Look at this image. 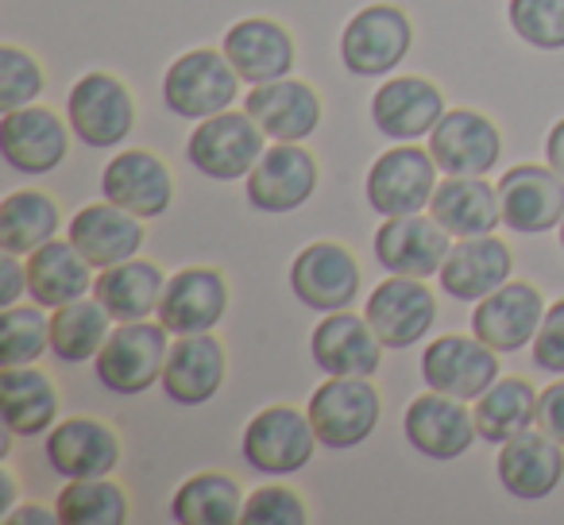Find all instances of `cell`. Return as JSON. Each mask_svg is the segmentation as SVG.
Returning <instances> with one entry per match:
<instances>
[{
  "mask_svg": "<svg viewBox=\"0 0 564 525\" xmlns=\"http://www.w3.org/2000/svg\"><path fill=\"white\" fill-rule=\"evenodd\" d=\"M171 344L174 340L163 321H148V317L143 321H120L94 360L97 383L109 394H120V398H135V394L151 391L155 383H163Z\"/></svg>",
  "mask_w": 564,
  "mask_h": 525,
  "instance_id": "1",
  "label": "cell"
},
{
  "mask_svg": "<svg viewBox=\"0 0 564 525\" xmlns=\"http://www.w3.org/2000/svg\"><path fill=\"white\" fill-rule=\"evenodd\" d=\"M240 74L217 47H194L171 63L163 78V105L178 120H209L232 109L240 97Z\"/></svg>",
  "mask_w": 564,
  "mask_h": 525,
  "instance_id": "2",
  "label": "cell"
},
{
  "mask_svg": "<svg viewBox=\"0 0 564 525\" xmlns=\"http://www.w3.org/2000/svg\"><path fill=\"white\" fill-rule=\"evenodd\" d=\"M267 151V135L248 112L225 109L209 120H197L186 140V163L213 182H240L256 171Z\"/></svg>",
  "mask_w": 564,
  "mask_h": 525,
  "instance_id": "3",
  "label": "cell"
},
{
  "mask_svg": "<svg viewBox=\"0 0 564 525\" xmlns=\"http://www.w3.org/2000/svg\"><path fill=\"white\" fill-rule=\"evenodd\" d=\"M314 433L322 440V448L345 452L356 448L379 429L383 417V398H379L376 383L360 375H329V383H322L310 394L306 406Z\"/></svg>",
  "mask_w": 564,
  "mask_h": 525,
  "instance_id": "4",
  "label": "cell"
},
{
  "mask_svg": "<svg viewBox=\"0 0 564 525\" xmlns=\"http://www.w3.org/2000/svg\"><path fill=\"white\" fill-rule=\"evenodd\" d=\"M414 47V24L399 4H364L340 32V66L352 78H383Z\"/></svg>",
  "mask_w": 564,
  "mask_h": 525,
  "instance_id": "5",
  "label": "cell"
},
{
  "mask_svg": "<svg viewBox=\"0 0 564 525\" xmlns=\"http://www.w3.org/2000/svg\"><path fill=\"white\" fill-rule=\"evenodd\" d=\"M66 124H70L74 140H82L86 147H120L135 128L132 89L109 70L82 74L66 97Z\"/></svg>",
  "mask_w": 564,
  "mask_h": 525,
  "instance_id": "6",
  "label": "cell"
},
{
  "mask_svg": "<svg viewBox=\"0 0 564 525\" xmlns=\"http://www.w3.org/2000/svg\"><path fill=\"white\" fill-rule=\"evenodd\" d=\"M322 448L306 409L294 406H267L243 425L240 456L259 475H294L310 468L314 452Z\"/></svg>",
  "mask_w": 564,
  "mask_h": 525,
  "instance_id": "7",
  "label": "cell"
},
{
  "mask_svg": "<svg viewBox=\"0 0 564 525\" xmlns=\"http://www.w3.org/2000/svg\"><path fill=\"white\" fill-rule=\"evenodd\" d=\"M437 163H433L430 147L417 143H394L391 151L371 163L368 182H364V197L379 217H406V212L430 209L433 189H437Z\"/></svg>",
  "mask_w": 564,
  "mask_h": 525,
  "instance_id": "8",
  "label": "cell"
},
{
  "mask_svg": "<svg viewBox=\"0 0 564 525\" xmlns=\"http://www.w3.org/2000/svg\"><path fill=\"white\" fill-rule=\"evenodd\" d=\"M364 317L376 329V337L383 340L387 352H406V348L422 344L433 332L437 321V298L425 286V278H406V275H387L383 283L371 291Z\"/></svg>",
  "mask_w": 564,
  "mask_h": 525,
  "instance_id": "9",
  "label": "cell"
},
{
  "mask_svg": "<svg viewBox=\"0 0 564 525\" xmlns=\"http://www.w3.org/2000/svg\"><path fill=\"white\" fill-rule=\"evenodd\" d=\"M360 263L345 243L314 240L294 255L291 263V291L314 314H337V309H352L356 294H360Z\"/></svg>",
  "mask_w": 564,
  "mask_h": 525,
  "instance_id": "10",
  "label": "cell"
},
{
  "mask_svg": "<svg viewBox=\"0 0 564 525\" xmlns=\"http://www.w3.org/2000/svg\"><path fill=\"white\" fill-rule=\"evenodd\" d=\"M402 437L425 460H460L471 445H476V414L468 409V402L448 398L441 391H425L402 414Z\"/></svg>",
  "mask_w": 564,
  "mask_h": 525,
  "instance_id": "11",
  "label": "cell"
},
{
  "mask_svg": "<svg viewBox=\"0 0 564 525\" xmlns=\"http://www.w3.org/2000/svg\"><path fill=\"white\" fill-rule=\"evenodd\" d=\"M376 263L387 275H406V278H433L445 267L448 251H453V236L437 225L433 217L422 212H406V217H383L376 228Z\"/></svg>",
  "mask_w": 564,
  "mask_h": 525,
  "instance_id": "12",
  "label": "cell"
},
{
  "mask_svg": "<svg viewBox=\"0 0 564 525\" xmlns=\"http://www.w3.org/2000/svg\"><path fill=\"white\" fill-rule=\"evenodd\" d=\"M499 375V352L487 348L476 332L471 337L445 332L422 352V383L448 398L476 402Z\"/></svg>",
  "mask_w": 564,
  "mask_h": 525,
  "instance_id": "13",
  "label": "cell"
},
{
  "mask_svg": "<svg viewBox=\"0 0 564 525\" xmlns=\"http://www.w3.org/2000/svg\"><path fill=\"white\" fill-rule=\"evenodd\" d=\"M430 155L441 174L487 178L502 158V132L476 109H448L430 132Z\"/></svg>",
  "mask_w": 564,
  "mask_h": 525,
  "instance_id": "14",
  "label": "cell"
},
{
  "mask_svg": "<svg viewBox=\"0 0 564 525\" xmlns=\"http://www.w3.org/2000/svg\"><path fill=\"white\" fill-rule=\"evenodd\" d=\"M70 124L55 109L24 105L0 117V155L20 174H51L70 155Z\"/></svg>",
  "mask_w": 564,
  "mask_h": 525,
  "instance_id": "15",
  "label": "cell"
},
{
  "mask_svg": "<svg viewBox=\"0 0 564 525\" xmlns=\"http://www.w3.org/2000/svg\"><path fill=\"white\" fill-rule=\"evenodd\" d=\"M322 166L302 143H271L248 174V205L259 212H294L317 194Z\"/></svg>",
  "mask_w": 564,
  "mask_h": 525,
  "instance_id": "16",
  "label": "cell"
},
{
  "mask_svg": "<svg viewBox=\"0 0 564 525\" xmlns=\"http://www.w3.org/2000/svg\"><path fill=\"white\" fill-rule=\"evenodd\" d=\"M545 298L533 283L522 278H510L495 294L476 302V314H471V332L484 340L495 352H525L533 344L541 329V317H545Z\"/></svg>",
  "mask_w": 564,
  "mask_h": 525,
  "instance_id": "17",
  "label": "cell"
},
{
  "mask_svg": "<svg viewBox=\"0 0 564 525\" xmlns=\"http://www.w3.org/2000/svg\"><path fill=\"white\" fill-rule=\"evenodd\" d=\"M502 228L518 236H541L564 220V178L553 166H510L499 178Z\"/></svg>",
  "mask_w": 564,
  "mask_h": 525,
  "instance_id": "18",
  "label": "cell"
},
{
  "mask_svg": "<svg viewBox=\"0 0 564 525\" xmlns=\"http://www.w3.org/2000/svg\"><path fill=\"white\" fill-rule=\"evenodd\" d=\"M101 197L140 220H155L174 201V174L163 158L143 147L117 151L101 171Z\"/></svg>",
  "mask_w": 564,
  "mask_h": 525,
  "instance_id": "19",
  "label": "cell"
},
{
  "mask_svg": "<svg viewBox=\"0 0 564 525\" xmlns=\"http://www.w3.org/2000/svg\"><path fill=\"white\" fill-rule=\"evenodd\" d=\"M228 314V278L217 267H182L166 278L159 321L171 337H202L213 332Z\"/></svg>",
  "mask_w": 564,
  "mask_h": 525,
  "instance_id": "20",
  "label": "cell"
},
{
  "mask_svg": "<svg viewBox=\"0 0 564 525\" xmlns=\"http://www.w3.org/2000/svg\"><path fill=\"white\" fill-rule=\"evenodd\" d=\"M220 51H225V58L232 63V70L240 74V81L248 89L291 78L294 58H299L294 35L279 20H267V17L236 20L225 32V40H220Z\"/></svg>",
  "mask_w": 564,
  "mask_h": 525,
  "instance_id": "21",
  "label": "cell"
},
{
  "mask_svg": "<svg viewBox=\"0 0 564 525\" xmlns=\"http://www.w3.org/2000/svg\"><path fill=\"white\" fill-rule=\"evenodd\" d=\"M445 112V94L430 78H417V74L387 78L371 94V124L391 143L422 140V135H430L437 128V120Z\"/></svg>",
  "mask_w": 564,
  "mask_h": 525,
  "instance_id": "22",
  "label": "cell"
},
{
  "mask_svg": "<svg viewBox=\"0 0 564 525\" xmlns=\"http://www.w3.org/2000/svg\"><path fill=\"white\" fill-rule=\"evenodd\" d=\"M499 486L518 502H541L564 479V445L541 429H522L518 437L502 440L495 456Z\"/></svg>",
  "mask_w": 564,
  "mask_h": 525,
  "instance_id": "23",
  "label": "cell"
},
{
  "mask_svg": "<svg viewBox=\"0 0 564 525\" xmlns=\"http://www.w3.org/2000/svg\"><path fill=\"white\" fill-rule=\"evenodd\" d=\"M383 340L368 325V317L352 314V309H337L317 321L310 332V360L325 375H360L376 379L379 363H383Z\"/></svg>",
  "mask_w": 564,
  "mask_h": 525,
  "instance_id": "24",
  "label": "cell"
},
{
  "mask_svg": "<svg viewBox=\"0 0 564 525\" xmlns=\"http://www.w3.org/2000/svg\"><path fill=\"white\" fill-rule=\"evenodd\" d=\"M243 112L263 128L271 143H302L322 128V97L310 81L279 78L267 86H251Z\"/></svg>",
  "mask_w": 564,
  "mask_h": 525,
  "instance_id": "25",
  "label": "cell"
},
{
  "mask_svg": "<svg viewBox=\"0 0 564 525\" xmlns=\"http://www.w3.org/2000/svg\"><path fill=\"white\" fill-rule=\"evenodd\" d=\"M43 456L63 479L112 475L120 468V437L97 417H63L43 440Z\"/></svg>",
  "mask_w": 564,
  "mask_h": 525,
  "instance_id": "26",
  "label": "cell"
},
{
  "mask_svg": "<svg viewBox=\"0 0 564 525\" xmlns=\"http://www.w3.org/2000/svg\"><path fill=\"white\" fill-rule=\"evenodd\" d=\"M510 275H514V251L491 232L456 240L437 283L453 302H479L499 291L502 283H510Z\"/></svg>",
  "mask_w": 564,
  "mask_h": 525,
  "instance_id": "27",
  "label": "cell"
},
{
  "mask_svg": "<svg viewBox=\"0 0 564 525\" xmlns=\"http://www.w3.org/2000/svg\"><path fill=\"white\" fill-rule=\"evenodd\" d=\"M228 375V356L213 332L202 337H174L171 356H166L163 368V394L174 406H205V402L217 398V391L225 386Z\"/></svg>",
  "mask_w": 564,
  "mask_h": 525,
  "instance_id": "28",
  "label": "cell"
},
{
  "mask_svg": "<svg viewBox=\"0 0 564 525\" xmlns=\"http://www.w3.org/2000/svg\"><path fill=\"white\" fill-rule=\"evenodd\" d=\"M70 243L89 259V267L105 271L117 267L124 259H135L148 240V228H143L140 217H132L128 209L112 201H97L86 205L70 217V228H66Z\"/></svg>",
  "mask_w": 564,
  "mask_h": 525,
  "instance_id": "29",
  "label": "cell"
},
{
  "mask_svg": "<svg viewBox=\"0 0 564 525\" xmlns=\"http://www.w3.org/2000/svg\"><path fill=\"white\" fill-rule=\"evenodd\" d=\"M94 283V267L70 243V236L66 240L55 236L51 243H43V248H35L28 255V298L43 309H58L78 298H89Z\"/></svg>",
  "mask_w": 564,
  "mask_h": 525,
  "instance_id": "30",
  "label": "cell"
},
{
  "mask_svg": "<svg viewBox=\"0 0 564 525\" xmlns=\"http://www.w3.org/2000/svg\"><path fill=\"white\" fill-rule=\"evenodd\" d=\"M430 217L445 228L453 240H468V236H491L502 225V205H499V186H491L487 178H456L445 174L433 189Z\"/></svg>",
  "mask_w": 564,
  "mask_h": 525,
  "instance_id": "31",
  "label": "cell"
},
{
  "mask_svg": "<svg viewBox=\"0 0 564 525\" xmlns=\"http://www.w3.org/2000/svg\"><path fill=\"white\" fill-rule=\"evenodd\" d=\"M58 386L35 363L28 368H0V414L12 437H47L58 425Z\"/></svg>",
  "mask_w": 564,
  "mask_h": 525,
  "instance_id": "32",
  "label": "cell"
},
{
  "mask_svg": "<svg viewBox=\"0 0 564 525\" xmlns=\"http://www.w3.org/2000/svg\"><path fill=\"white\" fill-rule=\"evenodd\" d=\"M166 291V275L148 259H124L117 267L97 271L94 298L112 314V321H143L159 314Z\"/></svg>",
  "mask_w": 564,
  "mask_h": 525,
  "instance_id": "33",
  "label": "cell"
},
{
  "mask_svg": "<svg viewBox=\"0 0 564 525\" xmlns=\"http://www.w3.org/2000/svg\"><path fill=\"white\" fill-rule=\"evenodd\" d=\"M538 398L530 379L522 375H499L476 402H471V414H476V433L487 445H502V440L518 437L522 429L538 425Z\"/></svg>",
  "mask_w": 564,
  "mask_h": 525,
  "instance_id": "34",
  "label": "cell"
},
{
  "mask_svg": "<svg viewBox=\"0 0 564 525\" xmlns=\"http://www.w3.org/2000/svg\"><path fill=\"white\" fill-rule=\"evenodd\" d=\"M112 332V314L89 294L70 306L51 309V356L58 363H94Z\"/></svg>",
  "mask_w": 564,
  "mask_h": 525,
  "instance_id": "35",
  "label": "cell"
},
{
  "mask_svg": "<svg viewBox=\"0 0 564 525\" xmlns=\"http://www.w3.org/2000/svg\"><path fill=\"white\" fill-rule=\"evenodd\" d=\"M240 514L243 491L228 471H197L171 499V517L178 525H236Z\"/></svg>",
  "mask_w": 564,
  "mask_h": 525,
  "instance_id": "36",
  "label": "cell"
},
{
  "mask_svg": "<svg viewBox=\"0 0 564 525\" xmlns=\"http://www.w3.org/2000/svg\"><path fill=\"white\" fill-rule=\"evenodd\" d=\"M63 228L58 201L43 189H17L0 205V248L12 255H32L35 248L51 243Z\"/></svg>",
  "mask_w": 564,
  "mask_h": 525,
  "instance_id": "37",
  "label": "cell"
},
{
  "mask_svg": "<svg viewBox=\"0 0 564 525\" xmlns=\"http://www.w3.org/2000/svg\"><path fill=\"white\" fill-rule=\"evenodd\" d=\"M58 525H124L132 517V499L109 475L66 479L55 494Z\"/></svg>",
  "mask_w": 564,
  "mask_h": 525,
  "instance_id": "38",
  "label": "cell"
},
{
  "mask_svg": "<svg viewBox=\"0 0 564 525\" xmlns=\"http://www.w3.org/2000/svg\"><path fill=\"white\" fill-rule=\"evenodd\" d=\"M51 352V309L9 306L0 309V368H28Z\"/></svg>",
  "mask_w": 564,
  "mask_h": 525,
  "instance_id": "39",
  "label": "cell"
},
{
  "mask_svg": "<svg viewBox=\"0 0 564 525\" xmlns=\"http://www.w3.org/2000/svg\"><path fill=\"white\" fill-rule=\"evenodd\" d=\"M507 17L533 51H564V0H510Z\"/></svg>",
  "mask_w": 564,
  "mask_h": 525,
  "instance_id": "40",
  "label": "cell"
},
{
  "mask_svg": "<svg viewBox=\"0 0 564 525\" xmlns=\"http://www.w3.org/2000/svg\"><path fill=\"white\" fill-rule=\"evenodd\" d=\"M43 66L35 63L28 51H20L17 43H4L0 47V109H24L43 97Z\"/></svg>",
  "mask_w": 564,
  "mask_h": 525,
  "instance_id": "41",
  "label": "cell"
},
{
  "mask_svg": "<svg viewBox=\"0 0 564 525\" xmlns=\"http://www.w3.org/2000/svg\"><path fill=\"white\" fill-rule=\"evenodd\" d=\"M310 506L294 486L286 483H267L243 499L240 525H306Z\"/></svg>",
  "mask_w": 564,
  "mask_h": 525,
  "instance_id": "42",
  "label": "cell"
},
{
  "mask_svg": "<svg viewBox=\"0 0 564 525\" xmlns=\"http://www.w3.org/2000/svg\"><path fill=\"white\" fill-rule=\"evenodd\" d=\"M533 368L545 371V375L561 379L564 375V298H556L553 306L541 317V329L530 344Z\"/></svg>",
  "mask_w": 564,
  "mask_h": 525,
  "instance_id": "43",
  "label": "cell"
},
{
  "mask_svg": "<svg viewBox=\"0 0 564 525\" xmlns=\"http://www.w3.org/2000/svg\"><path fill=\"white\" fill-rule=\"evenodd\" d=\"M538 429L564 445V375L549 383L538 398Z\"/></svg>",
  "mask_w": 564,
  "mask_h": 525,
  "instance_id": "44",
  "label": "cell"
},
{
  "mask_svg": "<svg viewBox=\"0 0 564 525\" xmlns=\"http://www.w3.org/2000/svg\"><path fill=\"white\" fill-rule=\"evenodd\" d=\"M0 271H4V283H0V309L20 306V298H28V259L20 263V255L4 251Z\"/></svg>",
  "mask_w": 564,
  "mask_h": 525,
  "instance_id": "45",
  "label": "cell"
},
{
  "mask_svg": "<svg viewBox=\"0 0 564 525\" xmlns=\"http://www.w3.org/2000/svg\"><path fill=\"white\" fill-rule=\"evenodd\" d=\"M4 522L9 525H55L58 510H47V506H40V502H20L17 510L4 514Z\"/></svg>",
  "mask_w": 564,
  "mask_h": 525,
  "instance_id": "46",
  "label": "cell"
},
{
  "mask_svg": "<svg viewBox=\"0 0 564 525\" xmlns=\"http://www.w3.org/2000/svg\"><path fill=\"white\" fill-rule=\"evenodd\" d=\"M545 163L564 178V117L556 120V124L549 128V135H545Z\"/></svg>",
  "mask_w": 564,
  "mask_h": 525,
  "instance_id": "47",
  "label": "cell"
},
{
  "mask_svg": "<svg viewBox=\"0 0 564 525\" xmlns=\"http://www.w3.org/2000/svg\"><path fill=\"white\" fill-rule=\"evenodd\" d=\"M20 506V486H17V475L9 468L0 471V517L9 514V510Z\"/></svg>",
  "mask_w": 564,
  "mask_h": 525,
  "instance_id": "48",
  "label": "cell"
},
{
  "mask_svg": "<svg viewBox=\"0 0 564 525\" xmlns=\"http://www.w3.org/2000/svg\"><path fill=\"white\" fill-rule=\"evenodd\" d=\"M556 236H561V248H564V220H561V228H556Z\"/></svg>",
  "mask_w": 564,
  "mask_h": 525,
  "instance_id": "49",
  "label": "cell"
}]
</instances>
